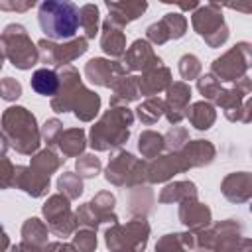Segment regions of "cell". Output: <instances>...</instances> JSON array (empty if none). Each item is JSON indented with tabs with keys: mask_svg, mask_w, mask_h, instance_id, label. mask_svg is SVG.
Returning <instances> with one entry per match:
<instances>
[{
	"mask_svg": "<svg viewBox=\"0 0 252 252\" xmlns=\"http://www.w3.org/2000/svg\"><path fill=\"white\" fill-rule=\"evenodd\" d=\"M39 24L47 37L67 39L79 28V10L71 2H43L39 6Z\"/></svg>",
	"mask_w": 252,
	"mask_h": 252,
	"instance_id": "obj_1",
	"label": "cell"
},
{
	"mask_svg": "<svg viewBox=\"0 0 252 252\" xmlns=\"http://www.w3.org/2000/svg\"><path fill=\"white\" fill-rule=\"evenodd\" d=\"M32 87H33L37 93H41V94H51V93L55 91V87H57V79H55V75H53L51 71L43 69V71H37V73L33 75Z\"/></svg>",
	"mask_w": 252,
	"mask_h": 252,
	"instance_id": "obj_2",
	"label": "cell"
}]
</instances>
